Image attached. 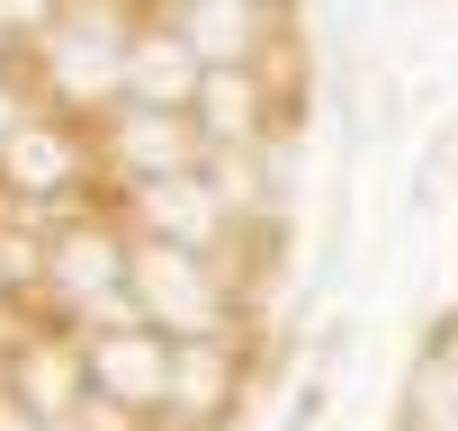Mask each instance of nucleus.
<instances>
[{"label":"nucleus","mask_w":458,"mask_h":431,"mask_svg":"<svg viewBox=\"0 0 458 431\" xmlns=\"http://www.w3.org/2000/svg\"><path fill=\"white\" fill-rule=\"evenodd\" d=\"M413 431H458V359H431L413 377Z\"/></svg>","instance_id":"9b49d317"},{"label":"nucleus","mask_w":458,"mask_h":431,"mask_svg":"<svg viewBox=\"0 0 458 431\" xmlns=\"http://www.w3.org/2000/svg\"><path fill=\"white\" fill-rule=\"evenodd\" d=\"M55 10H64V0H0V37H37Z\"/></svg>","instance_id":"f8f14e48"},{"label":"nucleus","mask_w":458,"mask_h":431,"mask_svg":"<svg viewBox=\"0 0 458 431\" xmlns=\"http://www.w3.org/2000/svg\"><path fill=\"white\" fill-rule=\"evenodd\" d=\"M126 19H117V0H64V10L37 28V46H46V72H55V90L72 99V108H90V99H117V72H126Z\"/></svg>","instance_id":"f03ea898"},{"label":"nucleus","mask_w":458,"mask_h":431,"mask_svg":"<svg viewBox=\"0 0 458 431\" xmlns=\"http://www.w3.org/2000/svg\"><path fill=\"white\" fill-rule=\"evenodd\" d=\"M234 351H225V333H207V342H171V386H162V413H180V422H216L225 404H234Z\"/></svg>","instance_id":"9d476101"},{"label":"nucleus","mask_w":458,"mask_h":431,"mask_svg":"<svg viewBox=\"0 0 458 431\" xmlns=\"http://www.w3.org/2000/svg\"><path fill=\"white\" fill-rule=\"evenodd\" d=\"M117 99H126V108H180V117H189V99H198V55H189L171 28H135V37H126Z\"/></svg>","instance_id":"0eeeda50"},{"label":"nucleus","mask_w":458,"mask_h":431,"mask_svg":"<svg viewBox=\"0 0 458 431\" xmlns=\"http://www.w3.org/2000/svg\"><path fill=\"white\" fill-rule=\"evenodd\" d=\"M117 162L135 180H171V171H198L207 144H198V126L180 108H126L117 99Z\"/></svg>","instance_id":"6e6552de"},{"label":"nucleus","mask_w":458,"mask_h":431,"mask_svg":"<svg viewBox=\"0 0 458 431\" xmlns=\"http://www.w3.org/2000/svg\"><path fill=\"white\" fill-rule=\"evenodd\" d=\"M81 171H90V144L64 117H19L0 135V198L19 207H55L64 189H81Z\"/></svg>","instance_id":"20e7f679"},{"label":"nucleus","mask_w":458,"mask_h":431,"mask_svg":"<svg viewBox=\"0 0 458 431\" xmlns=\"http://www.w3.org/2000/svg\"><path fill=\"white\" fill-rule=\"evenodd\" d=\"M81 368H90V395H99V404H117V413H162V386H171V342L135 315V324L81 333Z\"/></svg>","instance_id":"7ed1b4c3"},{"label":"nucleus","mask_w":458,"mask_h":431,"mask_svg":"<svg viewBox=\"0 0 458 431\" xmlns=\"http://www.w3.org/2000/svg\"><path fill=\"white\" fill-rule=\"evenodd\" d=\"M10 126H19V108H10V90H0V135H10Z\"/></svg>","instance_id":"ddd939ff"},{"label":"nucleus","mask_w":458,"mask_h":431,"mask_svg":"<svg viewBox=\"0 0 458 431\" xmlns=\"http://www.w3.org/2000/svg\"><path fill=\"white\" fill-rule=\"evenodd\" d=\"M135 225H144V243L216 252L225 225H234V207L216 198V180H207V162H198V171H171V180H135Z\"/></svg>","instance_id":"39448f33"},{"label":"nucleus","mask_w":458,"mask_h":431,"mask_svg":"<svg viewBox=\"0 0 458 431\" xmlns=\"http://www.w3.org/2000/svg\"><path fill=\"white\" fill-rule=\"evenodd\" d=\"M162 28L198 55V72H225V63H252V55H261L270 10H252V0H180Z\"/></svg>","instance_id":"423d86ee"},{"label":"nucleus","mask_w":458,"mask_h":431,"mask_svg":"<svg viewBox=\"0 0 458 431\" xmlns=\"http://www.w3.org/2000/svg\"><path fill=\"white\" fill-rule=\"evenodd\" d=\"M10 395L37 413V422H64L90 404V368H81V342H19L10 359Z\"/></svg>","instance_id":"1a4fd4ad"},{"label":"nucleus","mask_w":458,"mask_h":431,"mask_svg":"<svg viewBox=\"0 0 458 431\" xmlns=\"http://www.w3.org/2000/svg\"><path fill=\"white\" fill-rule=\"evenodd\" d=\"M126 288L144 297L135 315L162 342H207L225 333V288L207 270V252H171V243H126Z\"/></svg>","instance_id":"f257e3e1"}]
</instances>
